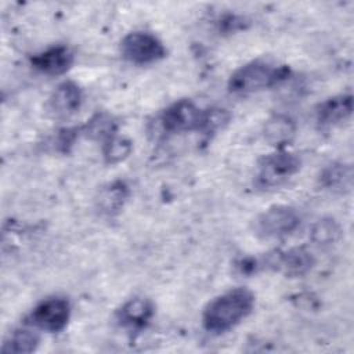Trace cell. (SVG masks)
Here are the masks:
<instances>
[{
  "label": "cell",
  "instance_id": "6da1fadb",
  "mask_svg": "<svg viewBox=\"0 0 354 354\" xmlns=\"http://www.w3.org/2000/svg\"><path fill=\"white\" fill-rule=\"evenodd\" d=\"M254 295L246 288L231 289L214 297L203 310L202 324L210 333H224L236 326L253 310Z\"/></svg>",
  "mask_w": 354,
  "mask_h": 354
},
{
  "label": "cell",
  "instance_id": "7a4b0ae2",
  "mask_svg": "<svg viewBox=\"0 0 354 354\" xmlns=\"http://www.w3.org/2000/svg\"><path fill=\"white\" fill-rule=\"evenodd\" d=\"M290 75L286 65H274L266 61H252L238 68L228 79V90L234 94H249L274 87Z\"/></svg>",
  "mask_w": 354,
  "mask_h": 354
},
{
  "label": "cell",
  "instance_id": "3957f363",
  "mask_svg": "<svg viewBox=\"0 0 354 354\" xmlns=\"http://www.w3.org/2000/svg\"><path fill=\"white\" fill-rule=\"evenodd\" d=\"M300 158L292 152L275 151L264 155L257 163L254 184L261 189L279 187L300 170Z\"/></svg>",
  "mask_w": 354,
  "mask_h": 354
},
{
  "label": "cell",
  "instance_id": "277c9868",
  "mask_svg": "<svg viewBox=\"0 0 354 354\" xmlns=\"http://www.w3.org/2000/svg\"><path fill=\"white\" fill-rule=\"evenodd\" d=\"M300 224L299 213L283 205L271 206L264 210L253 224L254 234L263 239L281 238L293 232Z\"/></svg>",
  "mask_w": 354,
  "mask_h": 354
},
{
  "label": "cell",
  "instance_id": "5b68a950",
  "mask_svg": "<svg viewBox=\"0 0 354 354\" xmlns=\"http://www.w3.org/2000/svg\"><path fill=\"white\" fill-rule=\"evenodd\" d=\"M120 53L124 59L133 64L147 65L162 59L166 55V48L155 35L137 30L123 37Z\"/></svg>",
  "mask_w": 354,
  "mask_h": 354
},
{
  "label": "cell",
  "instance_id": "8992f818",
  "mask_svg": "<svg viewBox=\"0 0 354 354\" xmlns=\"http://www.w3.org/2000/svg\"><path fill=\"white\" fill-rule=\"evenodd\" d=\"M206 111L191 100H178L167 106L160 115V124L167 133L203 130Z\"/></svg>",
  "mask_w": 354,
  "mask_h": 354
},
{
  "label": "cell",
  "instance_id": "52a82bcc",
  "mask_svg": "<svg viewBox=\"0 0 354 354\" xmlns=\"http://www.w3.org/2000/svg\"><path fill=\"white\" fill-rule=\"evenodd\" d=\"M71 318V304L64 297H50L30 313V324L46 332L62 330Z\"/></svg>",
  "mask_w": 354,
  "mask_h": 354
},
{
  "label": "cell",
  "instance_id": "ba28073f",
  "mask_svg": "<svg viewBox=\"0 0 354 354\" xmlns=\"http://www.w3.org/2000/svg\"><path fill=\"white\" fill-rule=\"evenodd\" d=\"M261 266L275 268L286 277H301L313 268L314 257L306 248H292L268 254Z\"/></svg>",
  "mask_w": 354,
  "mask_h": 354
},
{
  "label": "cell",
  "instance_id": "9c48e42d",
  "mask_svg": "<svg viewBox=\"0 0 354 354\" xmlns=\"http://www.w3.org/2000/svg\"><path fill=\"white\" fill-rule=\"evenodd\" d=\"M73 53L66 46H53L30 58L32 66L50 76L65 73L73 64Z\"/></svg>",
  "mask_w": 354,
  "mask_h": 354
},
{
  "label": "cell",
  "instance_id": "30bf717a",
  "mask_svg": "<svg viewBox=\"0 0 354 354\" xmlns=\"http://www.w3.org/2000/svg\"><path fill=\"white\" fill-rule=\"evenodd\" d=\"M82 101V88L75 82L66 80L58 84L50 95L48 108L58 118H69L80 109Z\"/></svg>",
  "mask_w": 354,
  "mask_h": 354
},
{
  "label": "cell",
  "instance_id": "8fae6325",
  "mask_svg": "<svg viewBox=\"0 0 354 354\" xmlns=\"http://www.w3.org/2000/svg\"><path fill=\"white\" fill-rule=\"evenodd\" d=\"M353 112L351 94H340L321 102L315 111L317 122L321 126H336L346 122Z\"/></svg>",
  "mask_w": 354,
  "mask_h": 354
},
{
  "label": "cell",
  "instance_id": "7c38bea8",
  "mask_svg": "<svg viewBox=\"0 0 354 354\" xmlns=\"http://www.w3.org/2000/svg\"><path fill=\"white\" fill-rule=\"evenodd\" d=\"M153 317V306L148 299L134 297L126 301L116 313L119 324L124 328L137 330L147 326Z\"/></svg>",
  "mask_w": 354,
  "mask_h": 354
},
{
  "label": "cell",
  "instance_id": "4fadbf2b",
  "mask_svg": "<svg viewBox=\"0 0 354 354\" xmlns=\"http://www.w3.org/2000/svg\"><path fill=\"white\" fill-rule=\"evenodd\" d=\"M263 134L268 144L281 149L295 138L296 123L286 115H274L266 122Z\"/></svg>",
  "mask_w": 354,
  "mask_h": 354
},
{
  "label": "cell",
  "instance_id": "5bb4252c",
  "mask_svg": "<svg viewBox=\"0 0 354 354\" xmlns=\"http://www.w3.org/2000/svg\"><path fill=\"white\" fill-rule=\"evenodd\" d=\"M39 346V336L30 329H17L4 340L1 353L4 354H26Z\"/></svg>",
  "mask_w": 354,
  "mask_h": 354
},
{
  "label": "cell",
  "instance_id": "9a60e30c",
  "mask_svg": "<svg viewBox=\"0 0 354 354\" xmlns=\"http://www.w3.org/2000/svg\"><path fill=\"white\" fill-rule=\"evenodd\" d=\"M351 180H353L351 167L343 163H333L326 166L319 176V181L322 187L330 191L348 189L351 187Z\"/></svg>",
  "mask_w": 354,
  "mask_h": 354
},
{
  "label": "cell",
  "instance_id": "2e32d148",
  "mask_svg": "<svg viewBox=\"0 0 354 354\" xmlns=\"http://www.w3.org/2000/svg\"><path fill=\"white\" fill-rule=\"evenodd\" d=\"M127 194H129V189L123 183L120 181L112 183L109 187L104 188L100 194V199H98L100 209L108 214L119 212L127 199Z\"/></svg>",
  "mask_w": 354,
  "mask_h": 354
},
{
  "label": "cell",
  "instance_id": "e0dca14e",
  "mask_svg": "<svg viewBox=\"0 0 354 354\" xmlns=\"http://www.w3.org/2000/svg\"><path fill=\"white\" fill-rule=\"evenodd\" d=\"M83 133L91 140H101L105 142L116 136V122L106 113H97L83 127Z\"/></svg>",
  "mask_w": 354,
  "mask_h": 354
},
{
  "label": "cell",
  "instance_id": "ac0fdd59",
  "mask_svg": "<svg viewBox=\"0 0 354 354\" xmlns=\"http://www.w3.org/2000/svg\"><path fill=\"white\" fill-rule=\"evenodd\" d=\"M131 148V142L127 138L113 136L104 142L102 152L108 163H118L130 155Z\"/></svg>",
  "mask_w": 354,
  "mask_h": 354
},
{
  "label": "cell",
  "instance_id": "d6986e66",
  "mask_svg": "<svg viewBox=\"0 0 354 354\" xmlns=\"http://www.w3.org/2000/svg\"><path fill=\"white\" fill-rule=\"evenodd\" d=\"M339 227L330 218L318 220L311 230V239L318 245H328L336 241L339 236Z\"/></svg>",
  "mask_w": 354,
  "mask_h": 354
}]
</instances>
